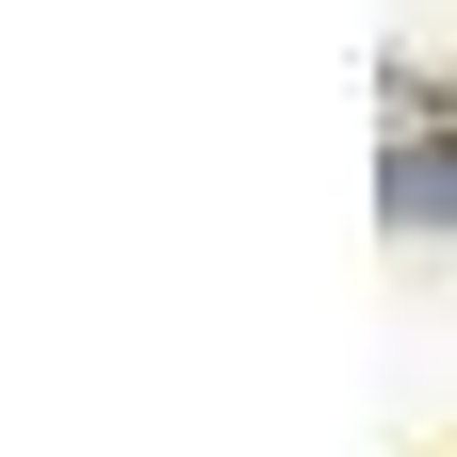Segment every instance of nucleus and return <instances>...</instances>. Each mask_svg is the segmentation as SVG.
I'll use <instances>...</instances> for the list:
<instances>
[{"label": "nucleus", "mask_w": 457, "mask_h": 457, "mask_svg": "<svg viewBox=\"0 0 457 457\" xmlns=\"http://www.w3.org/2000/svg\"><path fill=\"white\" fill-rule=\"evenodd\" d=\"M392 212H457V147H441V163H425V147L392 163Z\"/></svg>", "instance_id": "1"}]
</instances>
